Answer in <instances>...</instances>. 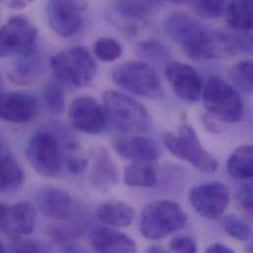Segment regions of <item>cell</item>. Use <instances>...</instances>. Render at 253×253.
<instances>
[{
  "mask_svg": "<svg viewBox=\"0 0 253 253\" xmlns=\"http://www.w3.org/2000/svg\"><path fill=\"white\" fill-rule=\"evenodd\" d=\"M164 31L195 61L221 58L237 52L234 39L206 29L186 14L169 15L164 22Z\"/></svg>",
  "mask_w": 253,
  "mask_h": 253,
  "instance_id": "6da1fadb",
  "label": "cell"
},
{
  "mask_svg": "<svg viewBox=\"0 0 253 253\" xmlns=\"http://www.w3.org/2000/svg\"><path fill=\"white\" fill-rule=\"evenodd\" d=\"M187 221L186 214L178 203L159 200L148 204L139 220L140 233L148 240L165 239L182 229Z\"/></svg>",
  "mask_w": 253,
  "mask_h": 253,
  "instance_id": "7a4b0ae2",
  "label": "cell"
},
{
  "mask_svg": "<svg viewBox=\"0 0 253 253\" xmlns=\"http://www.w3.org/2000/svg\"><path fill=\"white\" fill-rule=\"evenodd\" d=\"M201 98L209 115L226 124H237L244 117V103L237 89L213 76L203 86Z\"/></svg>",
  "mask_w": 253,
  "mask_h": 253,
  "instance_id": "3957f363",
  "label": "cell"
},
{
  "mask_svg": "<svg viewBox=\"0 0 253 253\" xmlns=\"http://www.w3.org/2000/svg\"><path fill=\"white\" fill-rule=\"evenodd\" d=\"M49 63L59 82L75 88L90 85L97 73V64L93 56L83 47L62 50L54 54Z\"/></svg>",
  "mask_w": 253,
  "mask_h": 253,
  "instance_id": "277c9868",
  "label": "cell"
},
{
  "mask_svg": "<svg viewBox=\"0 0 253 253\" xmlns=\"http://www.w3.org/2000/svg\"><path fill=\"white\" fill-rule=\"evenodd\" d=\"M109 123L126 132H145L151 128V117L139 102L118 91L104 95Z\"/></svg>",
  "mask_w": 253,
  "mask_h": 253,
  "instance_id": "5b68a950",
  "label": "cell"
},
{
  "mask_svg": "<svg viewBox=\"0 0 253 253\" xmlns=\"http://www.w3.org/2000/svg\"><path fill=\"white\" fill-rule=\"evenodd\" d=\"M163 141L173 156L190 163L204 172H214L218 169V161L200 143L194 128L188 125L179 127L178 134L165 133Z\"/></svg>",
  "mask_w": 253,
  "mask_h": 253,
  "instance_id": "8992f818",
  "label": "cell"
},
{
  "mask_svg": "<svg viewBox=\"0 0 253 253\" xmlns=\"http://www.w3.org/2000/svg\"><path fill=\"white\" fill-rule=\"evenodd\" d=\"M114 82L127 92L147 98L163 96L161 80L155 69L144 62L127 61L118 65L112 73Z\"/></svg>",
  "mask_w": 253,
  "mask_h": 253,
  "instance_id": "52a82bcc",
  "label": "cell"
},
{
  "mask_svg": "<svg viewBox=\"0 0 253 253\" xmlns=\"http://www.w3.org/2000/svg\"><path fill=\"white\" fill-rule=\"evenodd\" d=\"M26 156L31 167L41 175L52 177L61 171L63 166L61 145L50 131L42 130L35 133L27 144Z\"/></svg>",
  "mask_w": 253,
  "mask_h": 253,
  "instance_id": "ba28073f",
  "label": "cell"
},
{
  "mask_svg": "<svg viewBox=\"0 0 253 253\" xmlns=\"http://www.w3.org/2000/svg\"><path fill=\"white\" fill-rule=\"evenodd\" d=\"M38 30L23 15L10 18L0 29V57L28 55L37 52Z\"/></svg>",
  "mask_w": 253,
  "mask_h": 253,
  "instance_id": "9c48e42d",
  "label": "cell"
},
{
  "mask_svg": "<svg viewBox=\"0 0 253 253\" xmlns=\"http://www.w3.org/2000/svg\"><path fill=\"white\" fill-rule=\"evenodd\" d=\"M87 9V0H47L48 24L61 38L73 37L81 29Z\"/></svg>",
  "mask_w": 253,
  "mask_h": 253,
  "instance_id": "30bf717a",
  "label": "cell"
},
{
  "mask_svg": "<svg viewBox=\"0 0 253 253\" xmlns=\"http://www.w3.org/2000/svg\"><path fill=\"white\" fill-rule=\"evenodd\" d=\"M189 201L202 218L215 220L227 210L230 203V192L228 187L221 182L204 183L191 189Z\"/></svg>",
  "mask_w": 253,
  "mask_h": 253,
  "instance_id": "8fae6325",
  "label": "cell"
},
{
  "mask_svg": "<svg viewBox=\"0 0 253 253\" xmlns=\"http://www.w3.org/2000/svg\"><path fill=\"white\" fill-rule=\"evenodd\" d=\"M68 118L73 128L87 134H99L109 125L105 108L88 96H82L73 101Z\"/></svg>",
  "mask_w": 253,
  "mask_h": 253,
  "instance_id": "7c38bea8",
  "label": "cell"
},
{
  "mask_svg": "<svg viewBox=\"0 0 253 253\" xmlns=\"http://www.w3.org/2000/svg\"><path fill=\"white\" fill-rule=\"evenodd\" d=\"M37 210L28 201L0 203V231L10 238H20L34 232Z\"/></svg>",
  "mask_w": 253,
  "mask_h": 253,
  "instance_id": "4fadbf2b",
  "label": "cell"
},
{
  "mask_svg": "<svg viewBox=\"0 0 253 253\" xmlns=\"http://www.w3.org/2000/svg\"><path fill=\"white\" fill-rule=\"evenodd\" d=\"M166 76L175 95L186 103H196L201 99L203 80L192 66L171 61L167 64Z\"/></svg>",
  "mask_w": 253,
  "mask_h": 253,
  "instance_id": "5bb4252c",
  "label": "cell"
},
{
  "mask_svg": "<svg viewBox=\"0 0 253 253\" xmlns=\"http://www.w3.org/2000/svg\"><path fill=\"white\" fill-rule=\"evenodd\" d=\"M39 113L38 100L22 92L0 93V121L12 124L32 122Z\"/></svg>",
  "mask_w": 253,
  "mask_h": 253,
  "instance_id": "9a60e30c",
  "label": "cell"
},
{
  "mask_svg": "<svg viewBox=\"0 0 253 253\" xmlns=\"http://www.w3.org/2000/svg\"><path fill=\"white\" fill-rule=\"evenodd\" d=\"M37 203L41 212L53 220H71L77 212L73 198L64 190L47 187L41 190L37 196Z\"/></svg>",
  "mask_w": 253,
  "mask_h": 253,
  "instance_id": "2e32d148",
  "label": "cell"
},
{
  "mask_svg": "<svg viewBox=\"0 0 253 253\" xmlns=\"http://www.w3.org/2000/svg\"><path fill=\"white\" fill-rule=\"evenodd\" d=\"M114 147L121 157L131 160L134 163L154 164L158 162L161 156V150L156 142L143 136L116 139Z\"/></svg>",
  "mask_w": 253,
  "mask_h": 253,
  "instance_id": "e0dca14e",
  "label": "cell"
},
{
  "mask_svg": "<svg viewBox=\"0 0 253 253\" xmlns=\"http://www.w3.org/2000/svg\"><path fill=\"white\" fill-rule=\"evenodd\" d=\"M89 242L97 253H130L137 251L136 244L130 237L106 227H98L93 230Z\"/></svg>",
  "mask_w": 253,
  "mask_h": 253,
  "instance_id": "ac0fdd59",
  "label": "cell"
},
{
  "mask_svg": "<svg viewBox=\"0 0 253 253\" xmlns=\"http://www.w3.org/2000/svg\"><path fill=\"white\" fill-rule=\"evenodd\" d=\"M91 181L100 190H108L119 182L117 166L104 147L96 149L93 153Z\"/></svg>",
  "mask_w": 253,
  "mask_h": 253,
  "instance_id": "d6986e66",
  "label": "cell"
},
{
  "mask_svg": "<svg viewBox=\"0 0 253 253\" xmlns=\"http://www.w3.org/2000/svg\"><path fill=\"white\" fill-rule=\"evenodd\" d=\"M25 179L24 171L12 152L0 144V193L18 190Z\"/></svg>",
  "mask_w": 253,
  "mask_h": 253,
  "instance_id": "ffe728a7",
  "label": "cell"
},
{
  "mask_svg": "<svg viewBox=\"0 0 253 253\" xmlns=\"http://www.w3.org/2000/svg\"><path fill=\"white\" fill-rule=\"evenodd\" d=\"M165 0H118L117 13L133 22H141L154 16L162 7Z\"/></svg>",
  "mask_w": 253,
  "mask_h": 253,
  "instance_id": "44dd1931",
  "label": "cell"
},
{
  "mask_svg": "<svg viewBox=\"0 0 253 253\" xmlns=\"http://www.w3.org/2000/svg\"><path fill=\"white\" fill-rule=\"evenodd\" d=\"M134 215V209L121 201L105 202L97 210V217L102 223L117 228L128 227L132 223Z\"/></svg>",
  "mask_w": 253,
  "mask_h": 253,
  "instance_id": "7402d4cb",
  "label": "cell"
},
{
  "mask_svg": "<svg viewBox=\"0 0 253 253\" xmlns=\"http://www.w3.org/2000/svg\"><path fill=\"white\" fill-rule=\"evenodd\" d=\"M41 60L37 52L28 55H19L8 71V78L18 85H25L33 82L41 71Z\"/></svg>",
  "mask_w": 253,
  "mask_h": 253,
  "instance_id": "603a6c76",
  "label": "cell"
},
{
  "mask_svg": "<svg viewBox=\"0 0 253 253\" xmlns=\"http://www.w3.org/2000/svg\"><path fill=\"white\" fill-rule=\"evenodd\" d=\"M253 0H233L226 9L227 24L236 31L248 32L253 28Z\"/></svg>",
  "mask_w": 253,
  "mask_h": 253,
  "instance_id": "cb8c5ba5",
  "label": "cell"
},
{
  "mask_svg": "<svg viewBox=\"0 0 253 253\" xmlns=\"http://www.w3.org/2000/svg\"><path fill=\"white\" fill-rule=\"evenodd\" d=\"M253 148L243 145L235 150L227 162V170L235 179H249L253 177Z\"/></svg>",
  "mask_w": 253,
  "mask_h": 253,
  "instance_id": "d4e9b609",
  "label": "cell"
},
{
  "mask_svg": "<svg viewBox=\"0 0 253 253\" xmlns=\"http://www.w3.org/2000/svg\"><path fill=\"white\" fill-rule=\"evenodd\" d=\"M125 183L131 187H152L157 182L153 164L134 163L125 169Z\"/></svg>",
  "mask_w": 253,
  "mask_h": 253,
  "instance_id": "484cf974",
  "label": "cell"
},
{
  "mask_svg": "<svg viewBox=\"0 0 253 253\" xmlns=\"http://www.w3.org/2000/svg\"><path fill=\"white\" fill-rule=\"evenodd\" d=\"M231 80L235 86L247 93L252 94L253 89V61L244 60L234 66L230 74Z\"/></svg>",
  "mask_w": 253,
  "mask_h": 253,
  "instance_id": "4316f807",
  "label": "cell"
},
{
  "mask_svg": "<svg viewBox=\"0 0 253 253\" xmlns=\"http://www.w3.org/2000/svg\"><path fill=\"white\" fill-rule=\"evenodd\" d=\"M96 56L106 62H111L119 59L123 54L122 44L112 38H101L95 43Z\"/></svg>",
  "mask_w": 253,
  "mask_h": 253,
  "instance_id": "83f0119b",
  "label": "cell"
},
{
  "mask_svg": "<svg viewBox=\"0 0 253 253\" xmlns=\"http://www.w3.org/2000/svg\"><path fill=\"white\" fill-rule=\"evenodd\" d=\"M194 11L208 19H215L223 16L227 9V0H190Z\"/></svg>",
  "mask_w": 253,
  "mask_h": 253,
  "instance_id": "f1b7e54d",
  "label": "cell"
},
{
  "mask_svg": "<svg viewBox=\"0 0 253 253\" xmlns=\"http://www.w3.org/2000/svg\"><path fill=\"white\" fill-rule=\"evenodd\" d=\"M43 103L50 114H62L65 108V98L62 89L55 83L47 84L44 89Z\"/></svg>",
  "mask_w": 253,
  "mask_h": 253,
  "instance_id": "f546056e",
  "label": "cell"
},
{
  "mask_svg": "<svg viewBox=\"0 0 253 253\" xmlns=\"http://www.w3.org/2000/svg\"><path fill=\"white\" fill-rule=\"evenodd\" d=\"M224 230L230 237L242 242L249 240L252 235L250 226L243 219L234 214L228 215L225 218Z\"/></svg>",
  "mask_w": 253,
  "mask_h": 253,
  "instance_id": "4dcf8cb0",
  "label": "cell"
},
{
  "mask_svg": "<svg viewBox=\"0 0 253 253\" xmlns=\"http://www.w3.org/2000/svg\"><path fill=\"white\" fill-rule=\"evenodd\" d=\"M139 50L144 57L156 61L166 59L169 55V51L167 46L157 41H147L141 42L139 44Z\"/></svg>",
  "mask_w": 253,
  "mask_h": 253,
  "instance_id": "1f68e13d",
  "label": "cell"
},
{
  "mask_svg": "<svg viewBox=\"0 0 253 253\" xmlns=\"http://www.w3.org/2000/svg\"><path fill=\"white\" fill-rule=\"evenodd\" d=\"M10 251L13 253H45L48 252V248L41 242L20 237L12 239Z\"/></svg>",
  "mask_w": 253,
  "mask_h": 253,
  "instance_id": "d6a6232c",
  "label": "cell"
},
{
  "mask_svg": "<svg viewBox=\"0 0 253 253\" xmlns=\"http://www.w3.org/2000/svg\"><path fill=\"white\" fill-rule=\"evenodd\" d=\"M169 251L173 253H194L197 252L195 243L186 236H177L169 243Z\"/></svg>",
  "mask_w": 253,
  "mask_h": 253,
  "instance_id": "836d02e7",
  "label": "cell"
},
{
  "mask_svg": "<svg viewBox=\"0 0 253 253\" xmlns=\"http://www.w3.org/2000/svg\"><path fill=\"white\" fill-rule=\"evenodd\" d=\"M237 198L239 200V203L245 210L252 212L253 207V183L248 182L244 184L238 191Z\"/></svg>",
  "mask_w": 253,
  "mask_h": 253,
  "instance_id": "e575fe53",
  "label": "cell"
},
{
  "mask_svg": "<svg viewBox=\"0 0 253 253\" xmlns=\"http://www.w3.org/2000/svg\"><path fill=\"white\" fill-rule=\"evenodd\" d=\"M66 168L72 173H82L88 167L89 161L81 157H68L66 159Z\"/></svg>",
  "mask_w": 253,
  "mask_h": 253,
  "instance_id": "d590c367",
  "label": "cell"
},
{
  "mask_svg": "<svg viewBox=\"0 0 253 253\" xmlns=\"http://www.w3.org/2000/svg\"><path fill=\"white\" fill-rule=\"evenodd\" d=\"M207 253H234L235 251L232 250L231 248L225 246L224 244H220V243H216V244H212L207 250Z\"/></svg>",
  "mask_w": 253,
  "mask_h": 253,
  "instance_id": "8d00e7d4",
  "label": "cell"
},
{
  "mask_svg": "<svg viewBox=\"0 0 253 253\" xmlns=\"http://www.w3.org/2000/svg\"><path fill=\"white\" fill-rule=\"evenodd\" d=\"M148 253H166V250H164V249H163V248H161V247H157V246H153V247H151V248H149V249H148Z\"/></svg>",
  "mask_w": 253,
  "mask_h": 253,
  "instance_id": "74e56055",
  "label": "cell"
},
{
  "mask_svg": "<svg viewBox=\"0 0 253 253\" xmlns=\"http://www.w3.org/2000/svg\"><path fill=\"white\" fill-rule=\"evenodd\" d=\"M165 1H169V2H174V3H184V2H189L190 0H165Z\"/></svg>",
  "mask_w": 253,
  "mask_h": 253,
  "instance_id": "f35d334b",
  "label": "cell"
},
{
  "mask_svg": "<svg viewBox=\"0 0 253 253\" xmlns=\"http://www.w3.org/2000/svg\"><path fill=\"white\" fill-rule=\"evenodd\" d=\"M6 253V249L4 248V246H3V244L1 243V241H0V253Z\"/></svg>",
  "mask_w": 253,
  "mask_h": 253,
  "instance_id": "ab89813d",
  "label": "cell"
},
{
  "mask_svg": "<svg viewBox=\"0 0 253 253\" xmlns=\"http://www.w3.org/2000/svg\"><path fill=\"white\" fill-rule=\"evenodd\" d=\"M1 87H2V79H1V76H0V91H1Z\"/></svg>",
  "mask_w": 253,
  "mask_h": 253,
  "instance_id": "60d3db41",
  "label": "cell"
}]
</instances>
